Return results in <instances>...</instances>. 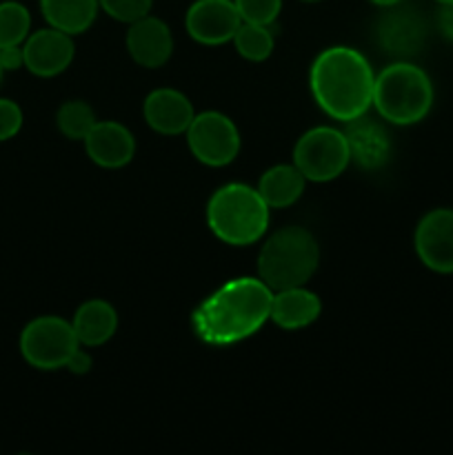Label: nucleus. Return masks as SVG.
Wrapping results in <instances>:
<instances>
[{
    "mask_svg": "<svg viewBox=\"0 0 453 455\" xmlns=\"http://www.w3.org/2000/svg\"><path fill=\"white\" fill-rule=\"evenodd\" d=\"M413 247L426 269L453 274V209L438 207L425 213L413 234Z\"/></svg>",
    "mask_w": 453,
    "mask_h": 455,
    "instance_id": "nucleus-10",
    "label": "nucleus"
},
{
    "mask_svg": "<svg viewBox=\"0 0 453 455\" xmlns=\"http://www.w3.org/2000/svg\"><path fill=\"white\" fill-rule=\"evenodd\" d=\"M207 225L225 244L247 247L265 235L269 227V204L253 187L229 182L209 198Z\"/></svg>",
    "mask_w": 453,
    "mask_h": 455,
    "instance_id": "nucleus-3",
    "label": "nucleus"
},
{
    "mask_svg": "<svg viewBox=\"0 0 453 455\" xmlns=\"http://www.w3.org/2000/svg\"><path fill=\"white\" fill-rule=\"evenodd\" d=\"M3 74H4V71H3V67H0V80H3Z\"/></svg>",
    "mask_w": 453,
    "mask_h": 455,
    "instance_id": "nucleus-33",
    "label": "nucleus"
},
{
    "mask_svg": "<svg viewBox=\"0 0 453 455\" xmlns=\"http://www.w3.org/2000/svg\"><path fill=\"white\" fill-rule=\"evenodd\" d=\"M102 12L118 22L131 25L138 18L147 16L154 7V0H98Z\"/></svg>",
    "mask_w": 453,
    "mask_h": 455,
    "instance_id": "nucleus-25",
    "label": "nucleus"
},
{
    "mask_svg": "<svg viewBox=\"0 0 453 455\" xmlns=\"http://www.w3.org/2000/svg\"><path fill=\"white\" fill-rule=\"evenodd\" d=\"M309 87L324 114L351 123L373 105L376 74L358 49L336 44L318 53L309 71Z\"/></svg>",
    "mask_w": 453,
    "mask_h": 455,
    "instance_id": "nucleus-2",
    "label": "nucleus"
},
{
    "mask_svg": "<svg viewBox=\"0 0 453 455\" xmlns=\"http://www.w3.org/2000/svg\"><path fill=\"white\" fill-rule=\"evenodd\" d=\"M318 262L320 249L311 231L298 225L284 227L262 244L258 256V278L271 291L305 287L318 269Z\"/></svg>",
    "mask_w": 453,
    "mask_h": 455,
    "instance_id": "nucleus-5",
    "label": "nucleus"
},
{
    "mask_svg": "<svg viewBox=\"0 0 453 455\" xmlns=\"http://www.w3.org/2000/svg\"><path fill=\"white\" fill-rule=\"evenodd\" d=\"M306 178L296 164H275L262 173L258 191L269 209H287L305 194Z\"/></svg>",
    "mask_w": 453,
    "mask_h": 455,
    "instance_id": "nucleus-20",
    "label": "nucleus"
},
{
    "mask_svg": "<svg viewBox=\"0 0 453 455\" xmlns=\"http://www.w3.org/2000/svg\"><path fill=\"white\" fill-rule=\"evenodd\" d=\"M80 347L74 324L60 315H40L25 324L20 333V354L38 371H58L67 367L71 354Z\"/></svg>",
    "mask_w": 453,
    "mask_h": 455,
    "instance_id": "nucleus-6",
    "label": "nucleus"
},
{
    "mask_svg": "<svg viewBox=\"0 0 453 455\" xmlns=\"http://www.w3.org/2000/svg\"><path fill=\"white\" fill-rule=\"evenodd\" d=\"M185 136L194 158L207 167H226L240 154L238 127L220 111L195 114Z\"/></svg>",
    "mask_w": 453,
    "mask_h": 455,
    "instance_id": "nucleus-8",
    "label": "nucleus"
},
{
    "mask_svg": "<svg viewBox=\"0 0 453 455\" xmlns=\"http://www.w3.org/2000/svg\"><path fill=\"white\" fill-rule=\"evenodd\" d=\"M438 4H453V0H435Z\"/></svg>",
    "mask_w": 453,
    "mask_h": 455,
    "instance_id": "nucleus-31",
    "label": "nucleus"
},
{
    "mask_svg": "<svg viewBox=\"0 0 453 455\" xmlns=\"http://www.w3.org/2000/svg\"><path fill=\"white\" fill-rule=\"evenodd\" d=\"M242 22L274 25L282 12V0H234Z\"/></svg>",
    "mask_w": 453,
    "mask_h": 455,
    "instance_id": "nucleus-24",
    "label": "nucleus"
},
{
    "mask_svg": "<svg viewBox=\"0 0 453 455\" xmlns=\"http://www.w3.org/2000/svg\"><path fill=\"white\" fill-rule=\"evenodd\" d=\"M0 67H3V71H18L20 67H25V52H22V44L0 47Z\"/></svg>",
    "mask_w": 453,
    "mask_h": 455,
    "instance_id": "nucleus-27",
    "label": "nucleus"
},
{
    "mask_svg": "<svg viewBox=\"0 0 453 455\" xmlns=\"http://www.w3.org/2000/svg\"><path fill=\"white\" fill-rule=\"evenodd\" d=\"M433 83L411 60H395L376 76L373 107L386 123L409 127L422 123L433 107Z\"/></svg>",
    "mask_w": 453,
    "mask_h": 455,
    "instance_id": "nucleus-4",
    "label": "nucleus"
},
{
    "mask_svg": "<svg viewBox=\"0 0 453 455\" xmlns=\"http://www.w3.org/2000/svg\"><path fill=\"white\" fill-rule=\"evenodd\" d=\"M271 298L274 291L260 278H234L195 307L191 329L209 347L238 345L265 327Z\"/></svg>",
    "mask_w": 453,
    "mask_h": 455,
    "instance_id": "nucleus-1",
    "label": "nucleus"
},
{
    "mask_svg": "<svg viewBox=\"0 0 453 455\" xmlns=\"http://www.w3.org/2000/svg\"><path fill=\"white\" fill-rule=\"evenodd\" d=\"M429 38V25L420 12L404 7H386L376 22L378 47L395 60H411L425 49Z\"/></svg>",
    "mask_w": 453,
    "mask_h": 455,
    "instance_id": "nucleus-9",
    "label": "nucleus"
},
{
    "mask_svg": "<svg viewBox=\"0 0 453 455\" xmlns=\"http://www.w3.org/2000/svg\"><path fill=\"white\" fill-rule=\"evenodd\" d=\"M371 4H376V7L380 9H386V7H395V4L404 3V0H369Z\"/></svg>",
    "mask_w": 453,
    "mask_h": 455,
    "instance_id": "nucleus-30",
    "label": "nucleus"
},
{
    "mask_svg": "<svg viewBox=\"0 0 453 455\" xmlns=\"http://www.w3.org/2000/svg\"><path fill=\"white\" fill-rule=\"evenodd\" d=\"M91 364H93L91 355H89L87 351H83L78 347V349L71 354L69 363H67V369H69L71 373H76V376H84V373L91 371Z\"/></svg>",
    "mask_w": 453,
    "mask_h": 455,
    "instance_id": "nucleus-29",
    "label": "nucleus"
},
{
    "mask_svg": "<svg viewBox=\"0 0 453 455\" xmlns=\"http://www.w3.org/2000/svg\"><path fill=\"white\" fill-rule=\"evenodd\" d=\"M71 324L80 345L100 347L114 338L118 329V314L107 300H87L78 307Z\"/></svg>",
    "mask_w": 453,
    "mask_h": 455,
    "instance_id": "nucleus-18",
    "label": "nucleus"
},
{
    "mask_svg": "<svg viewBox=\"0 0 453 455\" xmlns=\"http://www.w3.org/2000/svg\"><path fill=\"white\" fill-rule=\"evenodd\" d=\"M274 25H253L242 22L234 36L235 52L249 62H262L274 52Z\"/></svg>",
    "mask_w": 453,
    "mask_h": 455,
    "instance_id": "nucleus-21",
    "label": "nucleus"
},
{
    "mask_svg": "<svg viewBox=\"0 0 453 455\" xmlns=\"http://www.w3.org/2000/svg\"><path fill=\"white\" fill-rule=\"evenodd\" d=\"M87 156L102 169L127 167L136 154L133 133L115 120H102L93 124L89 136L84 138Z\"/></svg>",
    "mask_w": 453,
    "mask_h": 455,
    "instance_id": "nucleus-14",
    "label": "nucleus"
},
{
    "mask_svg": "<svg viewBox=\"0 0 453 455\" xmlns=\"http://www.w3.org/2000/svg\"><path fill=\"white\" fill-rule=\"evenodd\" d=\"M435 25H438L442 38L453 44V4H440L438 16H435Z\"/></svg>",
    "mask_w": 453,
    "mask_h": 455,
    "instance_id": "nucleus-28",
    "label": "nucleus"
},
{
    "mask_svg": "<svg viewBox=\"0 0 453 455\" xmlns=\"http://www.w3.org/2000/svg\"><path fill=\"white\" fill-rule=\"evenodd\" d=\"M96 123L98 120L91 105H87L84 100H67L56 114L58 129L69 140H84Z\"/></svg>",
    "mask_w": 453,
    "mask_h": 455,
    "instance_id": "nucleus-23",
    "label": "nucleus"
},
{
    "mask_svg": "<svg viewBox=\"0 0 453 455\" xmlns=\"http://www.w3.org/2000/svg\"><path fill=\"white\" fill-rule=\"evenodd\" d=\"M242 25L234 0H194L187 9L185 29L195 43L218 47L234 40Z\"/></svg>",
    "mask_w": 453,
    "mask_h": 455,
    "instance_id": "nucleus-11",
    "label": "nucleus"
},
{
    "mask_svg": "<svg viewBox=\"0 0 453 455\" xmlns=\"http://www.w3.org/2000/svg\"><path fill=\"white\" fill-rule=\"evenodd\" d=\"M22 52L25 67L31 74L38 78H53L71 65L76 47L69 34L47 25L44 29L29 34V38L22 43Z\"/></svg>",
    "mask_w": 453,
    "mask_h": 455,
    "instance_id": "nucleus-12",
    "label": "nucleus"
},
{
    "mask_svg": "<svg viewBox=\"0 0 453 455\" xmlns=\"http://www.w3.org/2000/svg\"><path fill=\"white\" fill-rule=\"evenodd\" d=\"M22 129V109L18 102L0 98V142L12 140Z\"/></svg>",
    "mask_w": 453,
    "mask_h": 455,
    "instance_id": "nucleus-26",
    "label": "nucleus"
},
{
    "mask_svg": "<svg viewBox=\"0 0 453 455\" xmlns=\"http://www.w3.org/2000/svg\"><path fill=\"white\" fill-rule=\"evenodd\" d=\"M351 163L345 132L333 127H314L293 147V164L311 182H329L340 176Z\"/></svg>",
    "mask_w": 453,
    "mask_h": 455,
    "instance_id": "nucleus-7",
    "label": "nucleus"
},
{
    "mask_svg": "<svg viewBox=\"0 0 453 455\" xmlns=\"http://www.w3.org/2000/svg\"><path fill=\"white\" fill-rule=\"evenodd\" d=\"M302 3H320V0H302Z\"/></svg>",
    "mask_w": 453,
    "mask_h": 455,
    "instance_id": "nucleus-32",
    "label": "nucleus"
},
{
    "mask_svg": "<svg viewBox=\"0 0 453 455\" xmlns=\"http://www.w3.org/2000/svg\"><path fill=\"white\" fill-rule=\"evenodd\" d=\"M147 124L160 136H180L189 129L191 120L195 118L194 105L189 98L178 89H155L145 98L142 107Z\"/></svg>",
    "mask_w": 453,
    "mask_h": 455,
    "instance_id": "nucleus-15",
    "label": "nucleus"
},
{
    "mask_svg": "<svg viewBox=\"0 0 453 455\" xmlns=\"http://www.w3.org/2000/svg\"><path fill=\"white\" fill-rule=\"evenodd\" d=\"M345 124V138L346 145H349L351 160L364 172L380 169L391 156V140L385 127L376 120L367 118V114Z\"/></svg>",
    "mask_w": 453,
    "mask_h": 455,
    "instance_id": "nucleus-16",
    "label": "nucleus"
},
{
    "mask_svg": "<svg viewBox=\"0 0 453 455\" xmlns=\"http://www.w3.org/2000/svg\"><path fill=\"white\" fill-rule=\"evenodd\" d=\"M320 311H322V302L314 291L305 287H291L274 291L269 320H274V324H278L280 329L298 331L314 324L320 318Z\"/></svg>",
    "mask_w": 453,
    "mask_h": 455,
    "instance_id": "nucleus-17",
    "label": "nucleus"
},
{
    "mask_svg": "<svg viewBox=\"0 0 453 455\" xmlns=\"http://www.w3.org/2000/svg\"><path fill=\"white\" fill-rule=\"evenodd\" d=\"M38 3L44 22L69 36L87 31L100 12L98 0H38Z\"/></svg>",
    "mask_w": 453,
    "mask_h": 455,
    "instance_id": "nucleus-19",
    "label": "nucleus"
},
{
    "mask_svg": "<svg viewBox=\"0 0 453 455\" xmlns=\"http://www.w3.org/2000/svg\"><path fill=\"white\" fill-rule=\"evenodd\" d=\"M31 34V13L18 0L0 3V47L22 44Z\"/></svg>",
    "mask_w": 453,
    "mask_h": 455,
    "instance_id": "nucleus-22",
    "label": "nucleus"
},
{
    "mask_svg": "<svg viewBox=\"0 0 453 455\" xmlns=\"http://www.w3.org/2000/svg\"><path fill=\"white\" fill-rule=\"evenodd\" d=\"M127 49L129 56L138 65L147 67V69H158V67L167 65L173 53L171 29L164 20L147 13L129 25Z\"/></svg>",
    "mask_w": 453,
    "mask_h": 455,
    "instance_id": "nucleus-13",
    "label": "nucleus"
}]
</instances>
